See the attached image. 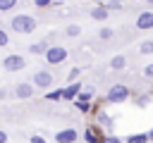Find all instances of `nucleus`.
Returning a JSON list of instances; mask_svg holds the SVG:
<instances>
[{
	"label": "nucleus",
	"mask_w": 153,
	"mask_h": 143,
	"mask_svg": "<svg viewBox=\"0 0 153 143\" xmlns=\"http://www.w3.org/2000/svg\"><path fill=\"white\" fill-rule=\"evenodd\" d=\"M110 67H112V69H124V67H127V57H124V55H115V57L110 60Z\"/></svg>",
	"instance_id": "13"
},
{
	"label": "nucleus",
	"mask_w": 153,
	"mask_h": 143,
	"mask_svg": "<svg viewBox=\"0 0 153 143\" xmlns=\"http://www.w3.org/2000/svg\"><path fill=\"white\" fill-rule=\"evenodd\" d=\"M43 57H45L48 64H62L67 60V50L62 45H48V50L43 52Z\"/></svg>",
	"instance_id": "2"
},
{
	"label": "nucleus",
	"mask_w": 153,
	"mask_h": 143,
	"mask_svg": "<svg viewBox=\"0 0 153 143\" xmlns=\"http://www.w3.org/2000/svg\"><path fill=\"white\" fill-rule=\"evenodd\" d=\"M17 5V0H0V12H10Z\"/></svg>",
	"instance_id": "20"
},
{
	"label": "nucleus",
	"mask_w": 153,
	"mask_h": 143,
	"mask_svg": "<svg viewBox=\"0 0 153 143\" xmlns=\"http://www.w3.org/2000/svg\"><path fill=\"white\" fill-rule=\"evenodd\" d=\"M136 29H153V12H141L136 17Z\"/></svg>",
	"instance_id": "8"
},
{
	"label": "nucleus",
	"mask_w": 153,
	"mask_h": 143,
	"mask_svg": "<svg viewBox=\"0 0 153 143\" xmlns=\"http://www.w3.org/2000/svg\"><path fill=\"white\" fill-rule=\"evenodd\" d=\"M50 2H53V0H33V5H36V7H48Z\"/></svg>",
	"instance_id": "26"
},
{
	"label": "nucleus",
	"mask_w": 153,
	"mask_h": 143,
	"mask_svg": "<svg viewBox=\"0 0 153 143\" xmlns=\"http://www.w3.org/2000/svg\"><path fill=\"white\" fill-rule=\"evenodd\" d=\"M79 33H81V26H76V24L67 26V36H72V38H74V36H79Z\"/></svg>",
	"instance_id": "23"
},
{
	"label": "nucleus",
	"mask_w": 153,
	"mask_h": 143,
	"mask_svg": "<svg viewBox=\"0 0 153 143\" xmlns=\"http://www.w3.org/2000/svg\"><path fill=\"white\" fill-rule=\"evenodd\" d=\"M7 43H10V36L5 33V29H0V48H2V45H7Z\"/></svg>",
	"instance_id": "25"
},
{
	"label": "nucleus",
	"mask_w": 153,
	"mask_h": 143,
	"mask_svg": "<svg viewBox=\"0 0 153 143\" xmlns=\"http://www.w3.org/2000/svg\"><path fill=\"white\" fill-rule=\"evenodd\" d=\"M48 50V38H43L41 43H33L31 48H29V52H33V55H41V52H45Z\"/></svg>",
	"instance_id": "12"
},
{
	"label": "nucleus",
	"mask_w": 153,
	"mask_h": 143,
	"mask_svg": "<svg viewBox=\"0 0 153 143\" xmlns=\"http://www.w3.org/2000/svg\"><path fill=\"white\" fill-rule=\"evenodd\" d=\"M93 93H96V91H93V86H86V88H81V91H79V95H76V98H81V100H91V98H93Z\"/></svg>",
	"instance_id": "15"
},
{
	"label": "nucleus",
	"mask_w": 153,
	"mask_h": 143,
	"mask_svg": "<svg viewBox=\"0 0 153 143\" xmlns=\"http://www.w3.org/2000/svg\"><path fill=\"white\" fill-rule=\"evenodd\" d=\"M100 133H98V129H93V126H88L86 131H84V141L86 143H100Z\"/></svg>",
	"instance_id": "11"
},
{
	"label": "nucleus",
	"mask_w": 153,
	"mask_h": 143,
	"mask_svg": "<svg viewBox=\"0 0 153 143\" xmlns=\"http://www.w3.org/2000/svg\"><path fill=\"white\" fill-rule=\"evenodd\" d=\"M136 105H139V107H143V105H148V98H146V95H141V98L136 100Z\"/></svg>",
	"instance_id": "29"
},
{
	"label": "nucleus",
	"mask_w": 153,
	"mask_h": 143,
	"mask_svg": "<svg viewBox=\"0 0 153 143\" xmlns=\"http://www.w3.org/2000/svg\"><path fill=\"white\" fill-rule=\"evenodd\" d=\"M79 91H81V83H76V81H72L67 88H62V98L65 100H74L76 95H79Z\"/></svg>",
	"instance_id": "9"
},
{
	"label": "nucleus",
	"mask_w": 153,
	"mask_h": 143,
	"mask_svg": "<svg viewBox=\"0 0 153 143\" xmlns=\"http://www.w3.org/2000/svg\"><path fill=\"white\" fill-rule=\"evenodd\" d=\"M151 138H148V133H131V136H127V143H148Z\"/></svg>",
	"instance_id": "14"
},
{
	"label": "nucleus",
	"mask_w": 153,
	"mask_h": 143,
	"mask_svg": "<svg viewBox=\"0 0 153 143\" xmlns=\"http://www.w3.org/2000/svg\"><path fill=\"white\" fill-rule=\"evenodd\" d=\"M33 88H36V86H33V83H26V81H24V83H17V86H14V98L29 100V98L33 95Z\"/></svg>",
	"instance_id": "6"
},
{
	"label": "nucleus",
	"mask_w": 153,
	"mask_h": 143,
	"mask_svg": "<svg viewBox=\"0 0 153 143\" xmlns=\"http://www.w3.org/2000/svg\"><path fill=\"white\" fill-rule=\"evenodd\" d=\"M108 12H110V10H108L105 2H103V5H96V7L91 10V17L98 19V21H105V19H108Z\"/></svg>",
	"instance_id": "10"
},
{
	"label": "nucleus",
	"mask_w": 153,
	"mask_h": 143,
	"mask_svg": "<svg viewBox=\"0 0 153 143\" xmlns=\"http://www.w3.org/2000/svg\"><path fill=\"white\" fill-rule=\"evenodd\" d=\"M148 138H151V141H153V129H151V131H148Z\"/></svg>",
	"instance_id": "33"
},
{
	"label": "nucleus",
	"mask_w": 153,
	"mask_h": 143,
	"mask_svg": "<svg viewBox=\"0 0 153 143\" xmlns=\"http://www.w3.org/2000/svg\"><path fill=\"white\" fill-rule=\"evenodd\" d=\"M127 98H129V88H127L124 83H115V86L108 91V95H105L108 102H124Z\"/></svg>",
	"instance_id": "3"
},
{
	"label": "nucleus",
	"mask_w": 153,
	"mask_h": 143,
	"mask_svg": "<svg viewBox=\"0 0 153 143\" xmlns=\"http://www.w3.org/2000/svg\"><path fill=\"white\" fill-rule=\"evenodd\" d=\"M76 76H79V67H74V69H72V72H69V81H74V79H76Z\"/></svg>",
	"instance_id": "28"
},
{
	"label": "nucleus",
	"mask_w": 153,
	"mask_h": 143,
	"mask_svg": "<svg viewBox=\"0 0 153 143\" xmlns=\"http://www.w3.org/2000/svg\"><path fill=\"white\" fill-rule=\"evenodd\" d=\"M139 50H141V52H143V55H151V52H153V41H143V43H141V48H139Z\"/></svg>",
	"instance_id": "21"
},
{
	"label": "nucleus",
	"mask_w": 153,
	"mask_h": 143,
	"mask_svg": "<svg viewBox=\"0 0 153 143\" xmlns=\"http://www.w3.org/2000/svg\"><path fill=\"white\" fill-rule=\"evenodd\" d=\"M98 122H100L105 129H112V119H110V114H105V112H98Z\"/></svg>",
	"instance_id": "17"
},
{
	"label": "nucleus",
	"mask_w": 153,
	"mask_h": 143,
	"mask_svg": "<svg viewBox=\"0 0 153 143\" xmlns=\"http://www.w3.org/2000/svg\"><path fill=\"white\" fill-rule=\"evenodd\" d=\"M143 76H148V79H153V64H148V67L143 69Z\"/></svg>",
	"instance_id": "27"
},
{
	"label": "nucleus",
	"mask_w": 153,
	"mask_h": 143,
	"mask_svg": "<svg viewBox=\"0 0 153 143\" xmlns=\"http://www.w3.org/2000/svg\"><path fill=\"white\" fill-rule=\"evenodd\" d=\"M5 95H7V91H5V88H0V98H5Z\"/></svg>",
	"instance_id": "32"
},
{
	"label": "nucleus",
	"mask_w": 153,
	"mask_h": 143,
	"mask_svg": "<svg viewBox=\"0 0 153 143\" xmlns=\"http://www.w3.org/2000/svg\"><path fill=\"white\" fill-rule=\"evenodd\" d=\"M0 143H7V133H5L2 129H0Z\"/></svg>",
	"instance_id": "31"
},
{
	"label": "nucleus",
	"mask_w": 153,
	"mask_h": 143,
	"mask_svg": "<svg viewBox=\"0 0 153 143\" xmlns=\"http://www.w3.org/2000/svg\"><path fill=\"white\" fill-rule=\"evenodd\" d=\"M100 143H122V141H120L117 136H112V133H108V136H103V138H100Z\"/></svg>",
	"instance_id": "24"
},
{
	"label": "nucleus",
	"mask_w": 153,
	"mask_h": 143,
	"mask_svg": "<svg viewBox=\"0 0 153 143\" xmlns=\"http://www.w3.org/2000/svg\"><path fill=\"white\" fill-rule=\"evenodd\" d=\"M146 2H151V5H153V0H146Z\"/></svg>",
	"instance_id": "34"
},
{
	"label": "nucleus",
	"mask_w": 153,
	"mask_h": 143,
	"mask_svg": "<svg viewBox=\"0 0 153 143\" xmlns=\"http://www.w3.org/2000/svg\"><path fill=\"white\" fill-rule=\"evenodd\" d=\"M10 26H12V31H17V33H31V31L36 29V19H33L31 14H17V17L10 19Z\"/></svg>",
	"instance_id": "1"
},
{
	"label": "nucleus",
	"mask_w": 153,
	"mask_h": 143,
	"mask_svg": "<svg viewBox=\"0 0 153 143\" xmlns=\"http://www.w3.org/2000/svg\"><path fill=\"white\" fill-rule=\"evenodd\" d=\"M76 110H79V112H84V114H88V112H91V102L79 98V100H76Z\"/></svg>",
	"instance_id": "16"
},
{
	"label": "nucleus",
	"mask_w": 153,
	"mask_h": 143,
	"mask_svg": "<svg viewBox=\"0 0 153 143\" xmlns=\"http://www.w3.org/2000/svg\"><path fill=\"white\" fill-rule=\"evenodd\" d=\"M98 36H100V41H110V38L115 36V31H112V29H108V26H103V29L98 31Z\"/></svg>",
	"instance_id": "18"
},
{
	"label": "nucleus",
	"mask_w": 153,
	"mask_h": 143,
	"mask_svg": "<svg viewBox=\"0 0 153 143\" xmlns=\"http://www.w3.org/2000/svg\"><path fill=\"white\" fill-rule=\"evenodd\" d=\"M31 143H48L43 136H31Z\"/></svg>",
	"instance_id": "30"
},
{
	"label": "nucleus",
	"mask_w": 153,
	"mask_h": 143,
	"mask_svg": "<svg viewBox=\"0 0 153 143\" xmlns=\"http://www.w3.org/2000/svg\"><path fill=\"white\" fill-rule=\"evenodd\" d=\"M50 83H53V74H50L48 69H41V72L33 74V86H36V88H48Z\"/></svg>",
	"instance_id": "5"
},
{
	"label": "nucleus",
	"mask_w": 153,
	"mask_h": 143,
	"mask_svg": "<svg viewBox=\"0 0 153 143\" xmlns=\"http://www.w3.org/2000/svg\"><path fill=\"white\" fill-rule=\"evenodd\" d=\"M45 100H50V102H55V100H62V88H57V91H50V93H45Z\"/></svg>",
	"instance_id": "19"
},
{
	"label": "nucleus",
	"mask_w": 153,
	"mask_h": 143,
	"mask_svg": "<svg viewBox=\"0 0 153 143\" xmlns=\"http://www.w3.org/2000/svg\"><path fill=\"white\" fill-rule=\"evenodd\" d=\"M76 138H79V133H76V129H72V126L55 133V141H57V143H76Z\"/></svg>",
	"instance_id": "7"
},
{
	"label": "nucleus",
	"mask_w": 153,
	"mask_h": 143,
	"mask_svg": "<svg viewBox=\"0 0 153 143\" xmlns=\"http://www.w3.org/2000/svg\"><path fill=\"white\" fill-rule=\"evenodd\" d=\"M2 67H5L7 72H19V69L26 67V60H24L22 55H7V57L2 60Z\"/></svg>",
	"instance_id": "4"
},
{
	"label": "nucleus",
	"mask_w": 153,
	"mask_h": 143,
	"mask_svg": "<svg viewBox=\"0 0 153 143\" xmlns=\"http://www.w3.org/2000/svg\"><path fill=\"white\" fill-rule=\"evenodd\" d=\"M105 7H108L110 12H117V10H122V2H120V0H110V2H105Z\"/></svg>",
	"instance_id": "22"
}]
</instances>
